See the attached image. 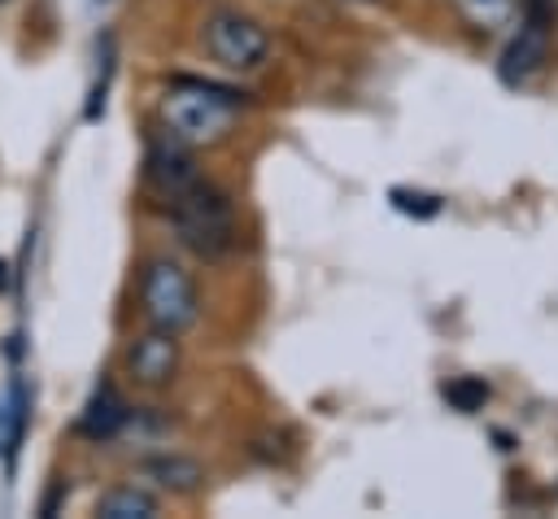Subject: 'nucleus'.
<instances>
[{
    "instance_id": "nucleus-1",
    "label": "nucleus",
    "mask_w": 558,
    "mask_h": 519,
    "mask_svg": "<svg viewBox=\"0 0 558 519\" xmlns=\"http://www.w3.org/2000/svg\"><path fill=\"white\" fill-rule=\"evenodd\" d=\"M166 209H170V222H174L179 244L187 253H196L201 262H222L235 249V214H231V201L214 183L196 179Z\"/></svg>"
},
{
    "instance_id": "nucleus-2",
    "label": "nucleus",
    "mask_w": 558,
    "mask_h": 519,
    "mask_svg": "<svg viewBox=\"0 0 558 519\" xmlns=\"http://www.w3.org/2000/svg\"><path fill=\"white\" fill-rule=\"evenodd\" d=\"M235 105H240V96L231 87L179 79L161 100V118H166L170 135H179L183 144H218L235 122Z\"/></svg>"
},
{
    "instance_id": "nucleus-3",
    "label": "nucleus",
    "mask_w": 558,
    "mask_h": 519,
    "mask_svg": "<svg viewBox=\"0 0 558 519\" xmlns=\"http://www.w3.org/2000/svg\"><path fill=\"white\" fill-rule=\"evenodd\" d=\"M140 310L157 331H170V336L187 331L201 314V297H196L192 275L170 257H153L140 275Z\"/></svg>"
},
{
    "instance_id": "nucleus-4",
    "label": "nucleus",
    "mask_w": 558,
    "mask_h": 519,
    "mask_svg": "<svg viewBox=\"0 0 558 519\" xmlns=\"http://www.w3.org/2000/svg\"><path fill=\"white\" fill-rule=\"evenodd\" d=\"M205 48L227 70H257L270 57V35L244 13H214L205 22Z\"/></svg>"
},
{
    "instance_id": "nucleus-5",
    "label": "nucleus",
    "mask_w": 558,
    "mask_h": 519,
    "mask_svg": "<svg viewBox=\"0 0 558 519\" xmlns=\"http://www.w3.org/2000/svg\"><path fill=\"white\" fill-rule=\"evenodd\" d=\"M196 179H201V170H196L192 144H183V140L170 135V131H161V135L148 140V153H144V183L153 188V196H161V201L170 205V201H174L179 192H187Z\"/></svg>"
},
{
    "instance_id": "nucleus-6",
    "label": "nucleus",
    "mask_w": 558,
    "mask_h": 519,
    "mask_svg": "<svg viewBox=\"0 0 558 519\" xmlns=\"http://www.w3.org/2000/svg\"><path fill=\"white\" fill-rule=\"evenodd\" d=\"M549 31H554V13H549V0H527V13H523V26L519 35L510 39L506 57H501V79L510 87L527 83L541 65H545V52H549Z\"/></svg>"
},
{
    "instance_id": "nucleus-7",
    "label": "nucleus",
    "mask_w": 558,
    "mask_h": 519,
    "mask_svg": "<svg viewBox=\"0 0 558 519\" xmlns=\"http://www.w3.org/2000/svg\"><path fill=\"white\" fill-rule=\"evenodd\" d=\"M126 371L140 379V384H148V388H157V384H170L174 379V371H179V340L170 336V331H148V336H135L131 345H126Z\"/></svg>"
},
{
    "instance_id": "nucleus-8",
    "label": "nucleus",
    "mask_w": 558,
    "mask_h": 519,
    "mask_svg": "<svg viewBox=\"0 0 558 519\" xmlns=\"http://www.w3.org/2000/svg\"><path fill=\"white\" fill-rule=\"evenodd\" d=\"M126 423H131V406H126V397H122L109 379H100V384L92 388V397L83 401L74 432L87 436V440H113Z\"/></svg>"
},
{
    "instance_id": "nucleus-9",
    "label": "nucleus",
    "mask_w": 558,
    "mask_h": 519,
    "mask_svg": "<svg viewBox=\"0 0 558 519\" xmlns=\"http://www.w3.org/2000/svg\"><path fill=\"white\" fill-rule=\"evenodd\" d=\"M144 475H148V480H157L161 488H174V493H192V488H201V480H205V467H201L196 458H183V454H161V458L144 462Z\"/></svg>"
},
{
    "instance_id": "nucleus-10",
    "label": "nucleus",
    "mask_w": 558,
    "mask_h": 519,
    "mask_svg": "<svg viewBox=\"0 0 558 519\" xmlns=\"http://www.w3.org/2000/svg\"><path fill=\"white\" fill-rule=\"evenodd\" d=\"M96 515L100 519H153L157 515V497L135 488V484H118L96 502Z\"/></svg>"
},
{
    "instance_id": "nucleus-11",
    "label": "nucleus",
    "mask_w": 558,
    "mask_h": 519,
    "mask_svg": "<svg viewBox=\"0 0 558 519\" xmlns=\"http://www.w3.org/2000/svg\"><path fill=\"white\" fill-rule=\"evenodd\" d=\"M475 31H501L519 17V0H453Z\"/></svg>"
},
{
    "instance_id": "nucleus-12",
    "label": "nucleus",
    "mask_w": 558,
    "mask_h": 519,
    "mask_svg": "<svg viewBox=\"0 0 558 519\" xmlns=\"http://www.w3.org/2000/svg\"><path fill=\"white\" fill-rule=\"evenodd\" d=\"M388 201H392L401 214H410V218H436V214H440V196H436V192L392 188V192H388Z\"/></svg>"
},
{
    "instance_id": "nucleus-13",
    "label": "nucleus",
    "mask_w": 558,
    "mask_h": 519,
    "mask_svg": "<svg viewBox=\"0 0 558 519\" xmlns=\"http://www.w3.org/2000/svg\"><path fill=\"white\" fill-rule=\"evenodd\" d=\"M445 401L453 406V410H480L484 401H488V384L484 379H471V375H462V379H453V384H445Z\"/></svg>"
},
{
    "instance_id": "nucleus-14",
    "label": "nucleus",
    "mask_w": 558,
    "mask_h": 519,
    "mask_svg": "<svg viewBox=\"0 0 558 519\" xmlns=\"http://www.w3.org/2000/svg\"><path fill=\"white\" fill-rule=\"evenodd\" d=\"M109 74H113V39L105 35V57H100V74H96V83H92V96H87V122H96V118H100V109H105Z\"/></svg>"
},
{
    "instance_id": "nucleus-15",
    "label": "nucleus",
    "mask_w": 558,
    "mask_h": 519,
    "mask_svg": "<svg viewBox=\"0 0 558 519\" xmlns=\"http://www.w3.org/2000/svg\"><path fill=\"white\" fill-rule=\"evenodd\" d=\"M9 283V262H0V288Z\"/></svg>"
}]
</instances>
